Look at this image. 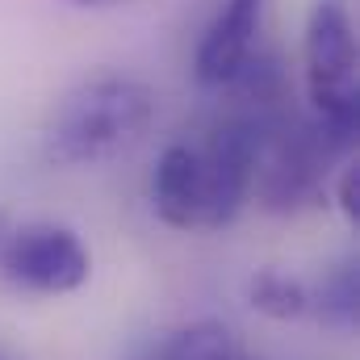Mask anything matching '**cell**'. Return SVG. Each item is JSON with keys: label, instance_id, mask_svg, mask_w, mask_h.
<instances>
[{"label": "cell", "instance_id": "obj_4", "mask_svg": "<svg viewBox=\"0 0 360 360\" xmlns=\"http://www.w3.org/2000/svg\"><path fill=\"white\" fill-rule=\"evenodd\" d=\"M264 117H226L210 130L201 155V180H205V214L201 231H222L239 218V210L252 197L260 151H264Z\"/></svg>", "mask_w": 360, "mask_h": 360}, {"label": "cell", "instance_id": "obj_13", "mask_svg": "<svg viewBox=\"0 0 360 360\" xmlns=\"http://www.w3.org/2000/svg\"><path fill=\"white\" fill-rule=\"evenodd\" d=\"M0 360H8V356H0Z\"/></svg>", "mask_w": 360, "mask_h": 360}, {"label": "cell", "instance_id": "obj_8", "mask_svg": "<svg viewBox=\"0 0 360 360\" xmlns=\"http://www.w3.org/2000/svg\"><path fill=\"white\" fill-rule=\"evenodd\" d=\"M248 302L252 310H260L264 319H276V323H297L310 314V285L289 276V272L264 269L248 281Z\"/></svg>", "mask_w": 360, "mask_h": 360}, {"label": "cell", "instance_id": "obj_3", "mask_svg": "<svg viewBox=\"0 0 360 360\" xmlns=\"http://www.w3.org/2000/svg\"><path fill=\"white\" fill-rule=\"evenodd\" d=\"M89 248L72 226H59V222L8 226L0 243V276L21 293H38V297L76 293L89 281Z\"/></svg>", "mask_w": 360, "mask_h": 360}, {"label": "cell", "instance_id": "obj_10", "mask_svg": "<svg viewBox=\"0 0 360 360\" xmlns=\"http://www.w3.org/2000/svg\"><path fill=\"white\" fill-rule=\"evenodd\" d=\"M335 205L344 210L348 222H360V168L356 164H344L340 184H335Z\"/></svg>", "mask_w": 360, "mask_h": 360}, {"label": "cell", "instance_id": "obj_7", "mask_svg": "<svg viewBox=\"0 0 360 360\" xmlns=\"http://www.w3.org/2000/svg\"><path fill=\"white\" fill-rule=\"evenodd\" d=\"M310 314H319L327 327H356L360 314V272L352 260L335 264V269L323 272L319 285H310Z\"/></svg>", "mask_w": 360, "mask_h": 360}, {"label": "cell", "instance_id": "obj_12", "mask_svg": "<svg viewBox=\"0 0 360 360\" xmlns=\"http://www.w3.org/2000/svg\"><path fill=\"white\" fill-rule=\"evenodd\" d=\"M4 235H8V214L0 210V243H4Z\"/></svg>", "mask_w": 360, "mask_h": 360}, {"label": "cell", "instance_id": "obj_5", "mask_svg": "<svg viewBox=\"0 0 360 360\" xmlns=\"http://www.w3.org/2000/svg\"><path fill=\"white\" fill-rule=\"evenodd\" d=\"M269 17V0H222L214 21L205 25L197 55H193V76L205 89H226L243 63L260 51V30Z\"/></svg>", "mask_w": 360, "mask_h": 360}, {"label": "cell", "instance_id": "obj_6", "mask_svg": "<svg viewBox=\"0 0 360 360\" xmlns=\"http://www.w3.org/2000/svg\"><path fill=\"white\" fill-rule=\"evenodd\" d=\"M151 210L172 231H201L205 214V180H201V155L188 143H172L155 160L151 176Z\"/></svg>", "mask_w": 360, "mask_h": 360}, {"label": "cell", "instance_id": "obj_9", "mask_svg": "<svg viewBox=\"0 0 360 360\" xmlns=\"http://www.w3.org/2000/svg\"><path fill=\"white\" fill-rule=\"evenodd\" d=\"M155 360H243V356H239V344H235L226 323L201 319V323L180 327L176 335L155 352Z\"/></svg>", "mask_w": 360, "mask_h": 360}, {"label": "cell", "instance_id": "obj_11", "mask_svg": "<svg viewBox=\"0 0 360 360\" xmlns=\"http://www.w3.org/2000/svg\"><path fill=\"white\" fill-rule=\"evenodd\" d=\"M76 8H89V13H105V8H117V4H126V0H72Z\"/></svg>", "mask_w": 360, "mask_h": 360}, {"label": "cell", "instance_id": "obj_1", "mask_svg": "<svg viewBox=\"0 0 360 360\" xmlns=\"http://www.w3.org/2000/svg\"><path fill=\"white\" fill-rule=\"evenodd\" d=\"M155 122V89L134 76H92L59 96L42 126V155L55 168H92L130 151Z\"/></svg>", "mask_w": 360, "mask_h": 360}, {"label": "cell", "instance_id": "obj_2", "mask_svg": "<svg viewBox=\"0 0 360 360\" xmlns=\"http://www.w3.org/2000/svg\"><path fill=\"white\" fill-rule=\"evenodd\" d=\"M302 80L314 122L352 139L360 126L356 25L348 0H314L302 30Z\"/></svg>", "mask_w": 360, "mask_h": 360}]
</instances>
